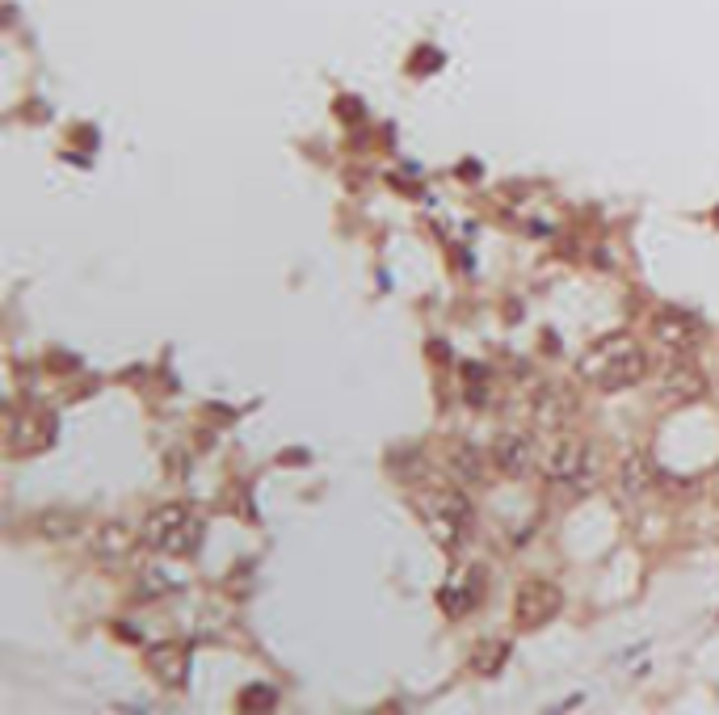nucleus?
Segmentation results:
<instances>
[{"label": "nucleus", "mask_w": 719, "mask_h": 715, "mask_svg": "<svg viewBox=\"0 0 719 715\" xmlns=\"http://www.w3.org/2000/svg\"><path fill=\"white\" fill-rule=\"evenodd\" d=\"M652 337L661 341L665 358H673V354H694L698 341H703V329H698V320L686 312H656Z\"/></svg>", "instance_id": "1a4fd4ad"}, {"label": "nucleus", "mask_w": 719, "mask_h": 715, "mask_svg": "<svg viewBox=\"0 0 719 715\" xmlns=\"http://www.w3.org/2000/svg\"><path fill=\"white\" fill-rule=\"evenodd\" d=\"M543 476L551 488H560L564 497H585L602 484V455L598 446L577 438V434H564L551 446H543Z\"/></svg>", "instance_id": "f03ea898"}, {"label": "nucleus", "mask_w": 719, "mask_h": 715, "mask_svg": "<svg viewBox=\"0 0 719 715\" xmlns=\"http://www.w3.org/2000/svg\"><path fill=\"white\" fill-rule=\"evenodd\" d=\"M564 610V594L560 585L551 581H526L518 589V598H513V627L518 631H539L547 623H556Z\"/></svg>", "instance_id": "0eeeda50"}, {"label": "nucleus", "mask_w": 719, "mask_h": 715, "mask_svg": "<svg viewBox=\"0 0 719 715\" xmlns=\"http://www.w3.org/2000/svg\"><path fill=\"white\" fill-rule=\"evenodd\" d=\"M568 413H572V404H568L560 392H551V396H534V417H539V425H543V429H564Z\"/></svg>", "instance_id": "4468645a"}, {"label": "nucleus", "mask_w": 719, "mask_h": 715, "mask_svg": "<svg viewBox=\"0 0 719 715\" xmlns=\"http://www.w3.org/2000/svg\"><path fill=\"white\" fill-rule=\"evenodd\" d=\"M55 413L47 408H26V413L9 417V451L13 455H38L55 442Z\"/></svg>", "instance_id": "6e6552de"}, {"label": "nucleus", "mask_w": 719, "mask_h": 715, "mask_svg": "<svg viewBox=\"0 0 719 715\" xmlns=\"http://www.w3.org/2000/svg\"><path fill=\"white\" fill-rule=\"evenodd\" d=\"M278 703V694L270 686H249L240 694V711H270Z\"/></svg>", "instance_id": "2eb2a0df"}, {"label": "nucleus", "mask_w": 719, "mask_h": 715, "mask_svg": "<svg viewBox=\"0 0 719 715\" xmlns=\"http://www.w3.org/2000/svg\"><path fill=\"white\" fill-rule=\"evenodd\" d=\"M509 652H513L509 640H480L476 648H471L467 665H471V673H480V678H492V673H501V669H505Z\"/></svg>", "instance_id": "f8f14e48"}, {"label": "nucleus", "mask_w": 719, "mask_h": 715, "mask_svg": "<svg viewBox=\"0 0 719 715\" xmlns=\"http://www.w3.org/2000/svg\"><path fill=\"white\" fill-rule=\"evenodd\" d=\"M202 518L194 514L190 505H181V501H169V505H160L148 514V522H143V543H148L152 551H160V556H169V560H181V556H194L198 543H202Z\"/></svg>", "instance_id": "20e7f679"}, {"label": "nucleus", "mask_w": 719, "mask_h": 715, "mask_svg": "<svg viewBox=\"0 0 719 715\" xmlns=\"http://www.w3.org/2000/svg\"><path fill=\"white\" fill-rule=\"evenodd\" d=\"M656 396L669 408H686L707 396V375L694 366V354H673L661 366V379H656Z\"/></svg>", "instance_id": "423d86ee"}, {"label": "nucleus", "mask_w": 719, "mask_h": 715, "mask_svg": "<svg viewBox=\"0 0 719 715\" xmlns=\"http://www.w3.org/2000/svg\"><path fill=\"white\" fill-rule=\"evenodd\" d=\"M488 459L505 480H526L543 467V446L530 429H501V434L492 438Z\"/></svg>", "instance_id": "39448f33"}, {"label": "nucleus", "mask_w": 719, "mask_h": 715, "mask_svg": "<svg viewBox=\"0 0 719 715\" xmlns=\"http://www.w3.org/2000/svg\"><path fill=\"white\" fill-rule=\"evenodd\" d=\"M413 509L425 522L429 539H434L442 551H463V543L471 539V526H476V514H471V501L459 493V488L429 484L413 497Z\"/></svg>", "instance_id": "7ed1b4c3"}, {"label": "nucleus", "mask_w": 719, "mask_h": 715, "mask_svg": "<svg viewBox=\"0 0 719 715\" xmlns=\"http://www.w3.org/2000/svg\"><path fill=\"white\" fill-rule=\"evenodd\" d=\"M429 68H442V51H417V72H429Z\"/></svg>", "instance_id": "dca6fc26"}, {"label": "nucleus", "mask_w": 719, "mask_h": 715, "mask_svg": "<svg viewBox=\"0 0 719 715\" xmlns=\"http://www.w3.org/2000/svg\"><path fill=\"white\" fill-rule=\"evenodd\" d=\"M648 350L631 333H614L598 345H589L581 354L577 371L589 387H598V392L614 396V392H631V387H640L648 379Z\"/></svg>", "instance_id": "f257e3e1"}, {"label": "nucleus", "mask_w": 719, "mask_h": 715, "mask_svg": "<svg viewBox=\"0 0 719 715\" xmlns=\"http://www.w3.org/2000/svg\"><path fill=\"white\" fill-rule=\"evenodd\" d=\"M652 488H656V467L644 451H631L623 463H619V493L627 501H644L652 497Z\"/></svg>", "instance_id": "9d476101"}, {"label": "nucleus", "mask_w": 719, "mask_h": 715, "mask_svg": "<svg viewBox=\"0 0 719 715\" xmlns=\"http://www.w3.org/2000/svg\"><path fill=\"white\" fill-rule=\"evenodd\" d=\"M186 648L181 644H156V648H148V669H152V678L160 682V686H169V690H181L186 686Z\"/></svg>", "instance_id": "9b49d317"}, {"label": "nucleus", "mask_w": 719, "mask_h": 715, "mask_svg": "<svg viewBox=\"0 0 719 715\" xmlns=\"http://www.w3.org/2000/svg\"><path fill=\"white\" fill-rule=\"evenodd\" d=\"M450 472H455L463 484H480V480H484V459H480L476 446L459 442L455 451H450Z\"/></svg>", "instance_id": "ddd939ff"}]
</instances>
